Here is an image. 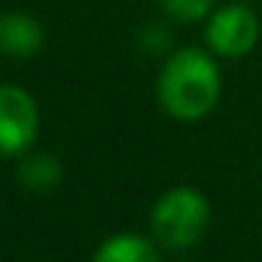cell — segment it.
I'll use <instances>...</instances> for the list:
<instances>
[{"instance_id":"obj_2","label":"cell","mask_w":262,"mask_h":262,"mask_svg":"<svg viewBox=\"0 0 262 262\" xmlns=\"http://www.w3.org/2000/svg\"><path fill=\"white\" fill-rule=\"evenodd\" d=\"M210 229V201L195 186H171L149 210V235L165 250H189Z\"/></svg>"},{"instance_id":"obj_8","label":"cell","mask_w":262,"mask_h":262,"mask_svg":"<svg viewBox=\"0 0 262 262\" xmlns=\"http://www.w3.org/2000/svg\"><path fill=\"white\" fill-rule=\"evenodd\" d=\"M156 3L162 6L165 15H171L177 21H186V25L204 21L213 12V0H156Z\"/></svg>"},{"instance_id":"obj_1","label":"cell","mask_w":262,"mask_h":262,"mask_svg":"<svg viewBox=\"0 0 262 262\" xmlns=\"http://www.w3.org/2000/svg\"><path fill=\"white\" fill-rule=\"evenodd\" d=\"M223 73L216 55L204 46H183L165 58L156 79V98L162 110L177 122H198L220 104Z\"/></svg>"},{"instance_id":"obj_3","label":"cell","mask_w":262,"mask_h":262,"mask_svg":"<svg viewBox=\"0 0 262 262\" xmlns=\"http://www.w3.org/2000/svg\"><path fill=\"white\" fill-rule=\"evenodd\" d=\"M40 137V104L15 85L0 82V159H21Z\"/></svg>"},{"instance_id":"obj_5","label":"cell","mask_w":262,"mask_h":262,"mask_svg":"<svg viewBox=\"0 0 262 262\" xmlns=\"http://www.w3.org/2000/svg\"><path fill=\"white\" fill-rule=\"evenodd\" d=\"M46 43L43 25L28 12H0V55L25 61L34 58Z\"/></svg>"},{"instance_id":"obj_6","label":"cell","mask_w":262,"mask_h":262,"mask_svg":"<svg viewBox=\"0 0 262 262\" xmlns=\"http://www.w3.org/2000/svg\"><path fill=\"white\" fill-rule=\"evenodd\" d=\"M92 262H162V256L152 235L146 238L137 232H116L98 244Z\"/></svg>"},{"instance_id":"obj_4","label":"cell","mask_w":262,"mask_h":262,"mask_svg":"<svg viewBox=\"0 0 262 262\" xmlns=\"http://www.w3.org/2000/svg\"><path fill=\"white\" fill-rule=\"evenodd\" d=\"M262 34L259 15L247 3L216 6L204 18V46L216 58H244L256 49Z\"/></svg>"},{"instance_id":"obj_7","label":"cell","mask_w":262,"mask_h":262,"mask_svg":"<svg viewBox=\"0 0 262 262\" xmlns=\"http://www.w3.org/2000/svg\"><path fill=\"white\" fill-rule=\"evenodd\" d=\"M64 180V165L52 152H25L18 159V183L28 192H52Z\"/></svg>"}]
</instances>
